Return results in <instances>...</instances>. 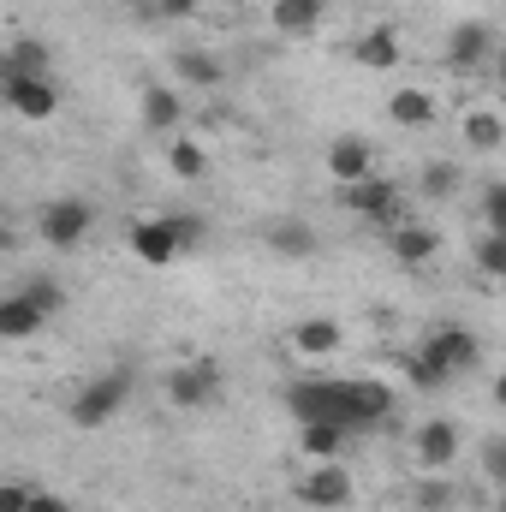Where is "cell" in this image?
<instances>
[{"label":"cell","instance_id":"cell-1","mask_svg":"<svg viewBox=\"0 0 506 512\" xmlns=\"http://www.w3.org/2000/svg\"><path fill=\"white\" fill-rule=\"evenodd\" d=\"M477 364H483V346L471 328H435L417 352H405V376L417 387H441L465 370H477Z\"/></svg>","mask_w":506,"mask_h":512},{"label":"cell","instance_id":"cell-2","mask_svg":"<svg viewBox=\"0 0 506 512\" xmlns=\"http://www.w3.org/2000/svg\"><path fill=\"white\" fill-rule=\"evenodd\" d=\"M221 393H227V376H221L215 358H185V364L167 370V399H173L179 411H203V405H215Z\"/></svg>","mask_w":506,"mask_h":512},{"label":"cell","instance_id":"cell-3","mask_svg":"<svg viewBox=\"0 0 506 512\" xmlns=\"http://www.w3.org/2000/svg\"><path fill=\"white\" fill-rule=\"evenodd\" d=\"M126 399H131V370H102L96 382L72 399V423L78 429H102V423H114L126 411Z\"/></svg>","mask_w":506,"mask_h":512},{"label":"cell","instance_id":"cell-4","mask_svg":"<svg viewBox=\"0 0 506 512\" xmlns=\"http://www.w3.org/2000/svg\"><path fill=\"white\" fill-rule=\"evenodd\" d=\"M36 227H42V239H48L54 251H72V245H84V239H90L96 209H90L84 197H54V203L36 215Z\"/></svg>","mask_w":506,"mask_h":512},{"label":"cell","instance_id":"cell-5","mask_svg":"<svg viewBox=\"0 0 506 512\" xmlns=\"http://www.w3.org/2000/svg\"><path fill=\"white\" fill-rule=\"evenodd\" d=\"M411 459H417L429 477H447V471L459 465V423H447V417H429V423L411 435Z\"/></svg>","mask_w":506,"mask_h":512},{"label":"cell","instance_id":"cell-6","mask_svg":"<svg viewBox=\"0 0 506 512\" xmlns=\"http://www.w3.org/2000/svg\"><path fill=\"white\" fill-rule=\"evenodd\" d=\"M298 501L316 512H340L352 501V471L340 465V459H322V465H310V477L298 483Z\"/></svg>","mask_w":506,"mask_h":512},{"label":"cell","instance_id":"cell-7","mask_svg":"<svg viewBox=\"0 0 506 512\" xmlns=\"http://www.w3.org/2000/svg\"><path fill=\"white\" fill-rule=\"evenodd\" d=\"M286 405H292L298 423H340V429H352L346 405H340V382H298L286 393Z\"/></svg>","mask_w":506,"mask_h":512},{"label":"cell","instance_id":"cell-8","mask_svg":"<svg viewBox=\"0 0 506 512\" xmlns=\"http://www.w3.org/2000/svg\"><path fill=\"white\" fill-rule=\"evenodd\" d=\"M328 173H334L340 191H346V185H364V179L376 173V149H370V137H358V131L334 137V143H328Z\"/></svg>","mask_w":506,"mask_h":512},{"label":"cell","instance_id":"cell-9","mask_svg":"<svg viewBox=\"0 0 506 512\" xmlns=\"http://www.w3.org/2000/svg\"><path fill=\"white\" fill-rule=\"evenodd\" d=\"M131 256L143 262V268H167V262H179V239H173V227H167V215H143V221H131Z\"/></svg>","mask_w":506,"mask_h":512},{"label":"cell","instance_id":"cell-10","mask_svg":"<svg viewBox=\"0 0 506 512\" xmlns=\"http://www.w3.org/2000/svg\"><path fill=\"white\" fill-rule=\"evenodd\" d=\"M6 108L24 114V120H48L60 108V90L48 78H24V72H6Z\"/></svg>","mask_w":506,"mask_h":512},{"label":"cell","instance_id":"cell-11","mask_svg":"<svg viewBox=\"0 0 506 512\" xmlns=\"http://www.w3.org/2000/svg\"><path fill=\"white\" fill-rule=\"evenodd\" d=\"M286 340H292V352H298V358L322 364V358H334V352H340V340H346V334H340V322H334V316H310V322H298Z\"/></svg>","mask_w":506,"mask_h":512},{"label":"cell","instance_id":"cell-12","mask_svg":"<svg viewBox=\"0 0 506 512\" xmlns=\"http://www.w3.org/2000/svg\"><path fill=\"white\" fill-rule=\"evenodd\" d=\"M340 405H346V423H381L393 411V393L381 382H340Z\"/></svg>","mask_w":506,"mask_h":512},{"label":"cell","instance_id":"cell-13","mask_svg":"<svg viewBox=\"0 0 506 512\" xmlns=\"http://www.w3.org/2000/svg\"><path fill=\"white\" fill-rule=\"evenodd\" d=\"M346 203H352L364 221H393V215H399V185L381 179V173H370L364 185H346Z\"/></svg>","mask_w":506,"mask_h":512},{"label":"cell","instance_id":"cell-14","mask_svg":"<svg viewBox=\"0 0 506 512\" xmlns=\"http://www.w3.org/2000/svg\"><path fill=\"white\" fill-rule=\"evenodd\" d=\"M489 54H495V30L477 24V18H459L453 36H447V60H453V66H483Z\"/></svg>","mask_w":506,"mask_h":512},{"label":"cell","instance_id":"cell-15","mask_svg":"<svg viewBox=\"0 0 506 512\" xmlns=\"http://www.w3.org/2000/svg\"><path fill=\"white\" fill-rule=\"evenodd\" d=\"M143 126L161 131V137H173L179 131V120H185V102H179V90L173 84H143Z\"/></svg>","mask_w":506,"mask_h":512},{"label":"cell","instance_id":"cell-16","mask_svg":"<svg viewBox=\"0 0 506 512\" xmlns=\"http://www.w3.org/2000/svg\"><path fill=\"white\" fill-rule=\"evenodd\" d=\"M322 12H328V0H268V24L280 36H310L322 24Z\"/></svg>","mask_w":506,"mask_h":512},{"label":"cell","instance_id":"cell-17","mask_svg":"<svg viewBox=\"0 0 506 512\" xmlns=\"http://www.w3.org/2000/svg\"><path fill=\"white\" fill-rule=\"evenodd\" d=\"M358 66H364V72H393V66H399V30H393V24H370V30L358 36Z\"/></svg>","mask_w":506,"mask_h":512},{"label":"cell","instance_id":"cell-18","mask_svg":"<svg viewBox=\"0 0 506 512\" xmlns=\"http://www.w3.org/2000/svg\"><path fill=\"white\" fill-rule=\"evenodd\" d=\"M42 310L24 298V292H6L0 298V340H30V334H42Z\"/></svg>","mask_w":506,"mask_h":512},{"label":"cell","instance_id":"cell-19","mask_svg":"<svg viewBox=\"0 0 506 512\" xmlns=\"http://www.w3.org/2000/svg\"><path fill=\"white\" fill-rule=\"evenodd\" d=\"M262 239H268V251L274 256H316V227H304V221H292V215L268 221Z\"/></svg>","mask_w":506,"mask_h":512},{"label":"cell","instance_id":"cell-20","mask_svg":"<svg viewBox=\"0 0 506 512\" xmlns=\"http://www.w3.org/2000/svg\"><path fill=\"white\" fill-rule=\"evenodd\" d=\"M459 131H465V143L477 149V155H495L506 143V120L495 108H471V114H459Z\"/></svg>","mask_w":506,"mask_h":512},{"label":"cell","instance_id":"cell-21","mask_svg":"<svg viewBox=\"0 0 506 512\" xmlns=\"http://www.w3.org/2000/svg\"><path fill=\"white\" fill-rule=\"evenodd\" d=\"M167 167H173V179H185V185H197V179L209 173V155H203V143H197V137H185V131H173V137H167Z\"/></svg>","mask_w":506,"mask_h":512},{"label":"cell","instance_id":"cell-22","mask_svg":"<svg viewBox=\"0 0 506 512\" xmlns=\"http://www.w3.org/2000/svg\"><path fill=\"white\" fill-rule=\"evenodd\" d=\"M387 114H393V126L423 131L429 120H435V96H429V90H417V84H411V90H393V96H387Z\"/></svg>","mask_w":506,"mask_h":512},{"label":"cell","instance_id":"cell-23","mask_svg":"<svg viewBox=\"0 0 506 512\" xmlns=\"http://www.w3.org/2000/svg\"><path fill=\"white\" fill-rule=\"evenodd\" d=\"M393 251H399V262H429V256L441 251V239H435V227L399 221V227H393Z\"/></svg>","mask_w":506,"mask_h":512},{"label":"cell","instance_id":"cell-24","mask_svg":"<svg viewBox=\"0 0 506 512\" xmlns=\"http://www.w3.org/2000/svg\"><path fill=\"white\" fill-rule=\"evenodd\" d=\"M173 78H179V84H203V90H215V84H221V66H215L203 48H179V54H173Z\"/></svg>","mask_w":506,"mask_h":512},{"label":"cell","instance_id":"cell-25","mask_svg":"<svg viewBox=\"0 0 506 512\" xmlns=\"http://www.w3.org/2000/svg\"><path fill=\"white\" fill-rule=\"evenodd\" d=\"M340 441H346V429H340V423H304V435H298V447H304V459H310V465L340 459Z\"/></svg>","mask_w":506,"mask_h":512},{"label":"cell","instance_id":"cell-26","mask_svg":"<svg viewBox=\"0 0 506 512\" xmlns=\"http://www.w3.org/2000/svg\"><path fill=\"white\" fill-rule=\"evenodd\" d=\"M417 185H423V197H453L459 191V161H429Z\"/></svg>","mask_w":506,"mask_h":512},{"label":"cell","instance_id":"cell-27","mask_svg":"<svg viewBox=\"0 0 506 512\" xmlns=\"http://www.w3.org/2000/svg\"><path fill=\"white\" fill-rule=\"evenodd\" d=\"M167 227H173V239H179V256H191L197 245H203V233H209V227H203V215H191V209H173V215H167Z\"/></svg>","mask_w":506,"mask_h":512},{"label":"cell","instance_id":"cell-28","mask_svg":"<svg viewBox=\"0 0 506 512\" xmlns=\"http://www.w3.org/2000/svg\"><path fill=\"white\" fill-rule=\"evenodd\" d=\"M477 268H483L489 280L506 274V233H483V239H477Z\"/></svg>","mask_w":506,"mask_h":512},{"label":"cell","instance_id":"cell-29","mask_svg":"<svg viewBox=\"0 0 506 512\" xmlns=\"http://www.w3.org/2000/svg\"><path fill=\"white\" fill-rule=\"evenodd\" d=\"M18 292H24L42 316H60V304H66V286H60V280H30V286H18Z\"/></svg>","mask_w":506,"mask_h":512},{"label":"cell","instance_id":"cell-30","mask_svg":"<svg viewBox=\"0 0 506 512\" xmlns=\"http://www.w3.org/2000/svg\"><path fill=\"white\" fill-rule=\"evenodd\" d=\"M483 221H489V233H506V185L483 191Z\"/></svg>","mask_w":506,"mask_h":512},{"label":"cell","instance_id":"cell-31","mask_svg":"<svg viewBox=\"0 0 506 512\" xmlns=\"http://www.w3.org/2000/svg\"><path fill=\"white\" fill-rule=\"evenodd\" d=\"M483 471H489V483H501V471H506V441L501 435L483 441Z\"/></svg>","mask_w":506,"mask_h":512},{"label":"cell","instance_id":"cell-32","mask_svg":"<svg viewBox=\"0 0 506 512\" xmlns=\"http://www.w3.org/2000/svg\"><path fill=\"white\" fill-rule=\"evenodd\" d=\"M24 512H72L60 495H48V489H30V501H24Z\"/></svg>","mask_w":506,"mask_h":512},{"label":"cell","instance_id":"cell-33","mask_svg":"<svg viewBox=\"0 0 506 512\" xmlns=\"http://www.w3.org/2000/svg\"><path fill=\"white\" fill-rule=\"evenodd\" d=\"M24 501H30L24 483H0V512H24Z\"/></svg>","mask_w":506,"mask_h":512},{"label":"cell","instance_id":"cell-34","mask_svg":"<svg viewBox=\"0 0 506 512\" xmlns=\"http://www.w3.org/2000/svg\"><path fill=\"white\" fill-rule=\"evenodd\" d=\"M417 501H423L429 512H441V507H447V483H423V489H417Z\"/></svg>","mask_w":506,"mask_h":512},{"label":"cell","instance_id":"cell-35","mask_svg":"<svg viewBox=\"0 0 506 512\" xmlns=\"http://www.w3.org/2000/svg\"><path fill=\"white\" fill-rule=\"evenodd\" d=\"M191 6H197V0H155V12H161V18H185Z\"/></svg>","mask_w":506,"mask_h":512},{"label":"cell","instance_id":"cell-36","mask_svg":"<svg viewBox=\"0 0 506 512\" xmlns=\"http://www.w3.org/2000/svg\"><path fill=\"white\" fill-rule=\"evenodd\" d=\"M0 108H6V78H0Z\"/></svg>","mask_w":506,"mask_h":512}]
</instances>
